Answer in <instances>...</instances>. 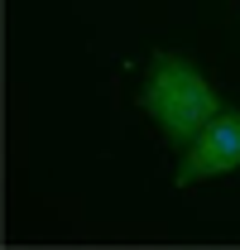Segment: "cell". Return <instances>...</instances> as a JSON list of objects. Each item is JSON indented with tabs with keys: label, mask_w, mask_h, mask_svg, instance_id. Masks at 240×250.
Segmentation results:
<instances>
[{
	"label": "cell",
	"mask_w": 240,
	"mask_h": 250,
	"mask_svg": "<svg viewBox=\"0 0 240 250\" xmlns=\"http://www.w3.org/2000/svg\"><path fill=\"white\" fill-rule=\"evenodd\" d=\"M140 106L149 111L159 130L173 140V145H192L207 121L221 111V101L211 92V82L192 67L187 58H173V53H159L149 67V77H144V92H140Z\"/></svg>",
	"instance_id": "cell-1"
},
{
	"label": "cell",
	"mask_w": 240,
	"mask_h": 250,
	"mask_svg": "<svg viewBox=\"0 0 240 250\" xmlns=\"http://www.w3.org/2000/svg\"><path fill=\"white\" fill-rule=\"evenodd\" d=\"M231 168H240V111H216L207 130L187 145V159L178 164V188L231 173Z\"/></svg>",
	"instance_id": "cell-2"
}]
</instances>
